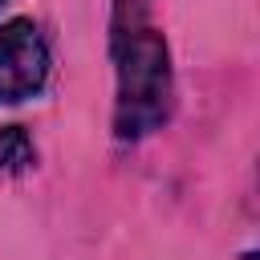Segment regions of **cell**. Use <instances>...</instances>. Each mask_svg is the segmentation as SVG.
Returning <instances> with one entry per match:
<instances>
[{"instance_id":"4","label":"cell","mask_w":260,"mask_h":260,"mask_svg":"<svg viewBox=\"0 0 260 260\" xmlns=\"http://www.w3.org/2000/svg\"><path fill=\"white\" fill-rule=\"evenodd\" d=\"M0 4H8V0H0Z\"/></svg>"},{"instance_id":"2","label":"cell","mask_w":260,"mask_h":260,"mask_svg":"<svg viewBox=\"0 0 260 260\" xmlns=\"http://www.w3.org/2000/svg\"><path fill=\"white\" fill-rule=\"evenodd\" d=\"M49 77V45L32 20L0 24V102L32 98Z\"/></svg>"},{"instance_id":"1","label":"cell","mask_w":260,"mask_h":260,"mask_svg":"<svg viewBox=\"0 0 260 260\" xmlns=\"http://www.w3.org/2000/svg\"><path fill=\"white\" fill-rule=\"evenodd\" d=\"M114 61H118L114 130L122 142H134L158 130L171 114V53L154 28L130 24L114 32Z\"/></svg>"},{"instance_id":"3","label":"cell","mask_w":260,"mask_h":260,"mask_svg":"<svg viewBox=\"0 0 260 260\" xmlns=\"http://www.w3.org/2000/svg\"><path fill=\"white\" fill-rule=\"evenodd\" d=\"M32 158H37V150H32L28 134L20 126H4L0 130V175H20L32 167Z\"/></svg>"}]
</instances>
